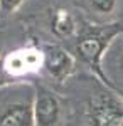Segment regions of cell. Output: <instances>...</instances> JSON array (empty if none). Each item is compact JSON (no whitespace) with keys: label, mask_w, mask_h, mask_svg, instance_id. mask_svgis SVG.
<instances>
[{"label":"cell","mask_w":123,"mask_h":126,"mask_svg":"<svg viewBox=\"0 0 123 126\" xmlns=\"http://www.w3.org/2000/svg\"><path fill=\"white\" fill-rule=\"evenodd\" d=\"M88 126H123V99L96 84L86 101Z\"/></svg>","instance_id":"2"},{"label":"cell","mask_w":123,"mask_h":126,"mask_svg":"<svg viewBox=\"0 0 123 126\" xmlns=\"http://www.w3.org/2000/svg\"><path fill=\"white\" fill-rule=\"evenodd\" d=\"M0 126H34V89L15 86L0 97Z\"/></svg>","instance_id":"3"},{"label":"cell","mask_w":123,"mask_h":126,"mask_svg":"<svg viewBox=\"0 0 123 126\" xmlns=\"http://www.w3.org/2000/svg\"><path fill=\"white\" fill-rule=\"evenodd\" d=\"M25 0H0V19L9 17L22 7Z\"/></svg>","instance_id":"10"},{"label":"cell","mask_w":123,"mask_h":126,"mask_svg":"<svg viewBox=\"0 0 123 126\" xmlns=\"http://www.w3.org/2000/svg\"><path fill=\"white\" fill-rule=\"evenodd\" d=\"M101 64L104 66L106 76L123 87V32L118 34L106 49Z\"/></svg>","instance_id":"8"},{"label":"cell","mask_w":123,"mask_h":126,"mask_svg":"<svg viewBox=\"0 0 123 126\" xmlns=\"http://www.w3.org/2000/svg\"><path fill=\"white\" fill-rule=\"evenodd\" d=\"M44 67V50L37 46H22L7 52L0 59V71L3 78L20 81L39 74Z\"/></svg>","instance_id":"4"},{"label":"cell","mask_w":123,"mask_h":126,"mask_svg":"<svg viewBox=\"0 0 123 126\" xmlns=\"http://www.w3.org/2000/svg\"><path fill=\"white\" fill-rule=\"evenodd\" d=\"M83 15L96 24H108L120 9V0H73Z\"/></svg>","instance_id":"7"},{"label":"cell","mask_w":123,"mask_h":126,"mask_svg":"<svg viewBox=\"0 0 123 126\" xmlns=\"http://www.w3.org/2000/svg\"><path fill=\"white\" fill-rule=\"evenodd\" d=\"M51 32L57 39H73L79 32L78 17L67 9H56L51 15Z\"/></svg>","instance_id":"9"},{"label":"cell","mask_w":123,"mask_h":126,"mask_svg":"<svg viewBox=\"0 0 123 126\" xmlns=\"http://www.w3.org/2000/svg\"><path fill=\"white\" fill-rule=\"evenodd\" d=\"M122 32L123 29L118 24H96L79 29L74 44L76 56L91 67H100L106 49Z\"/></svg>","instance_id":"1"},{"label":"cell","mask_w":123,"mask_h":126,"mask_svg":"<svg viewBox=\"0 0 123 126\" xmlns=\"http://www.w3.org/2000/svg\"><path fill=\"white\" fill-rule=\"evenodd\" d=\"M64 103L52 89L37 86L34 91V126H61Z\"/></svg>","instance_id":"5"},{"label":"cell","mask_w":123,"mask_h":126,"mask_svg":"<svg viewBox=\"0 0 123 126\" xmlns=\"http://www.w3.org/2000/svg\"><path fill=\"white\" fill-rule=\"evenodd\" d=\"M44 50V67L42 71L47 74L49 79L61 84L71 78V74L76 69V59L73 54H69L66 49L59 46L47 44Z\"/></svg>","instance_id":"6"}]
</instances>
